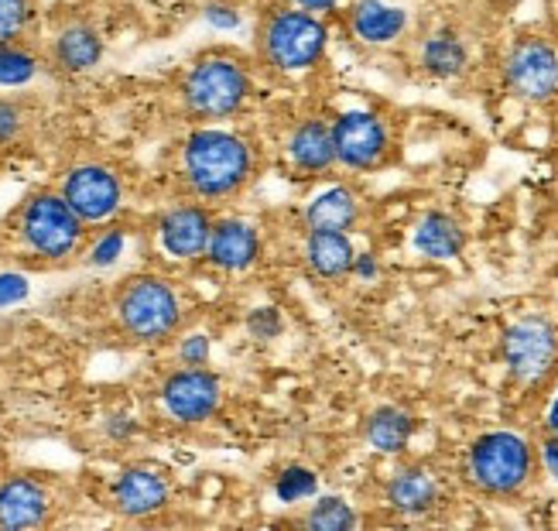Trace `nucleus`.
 I'll return each mask as SVG.
<instances>
[{"label":"nucleus","mask_w":558,"mask_h":531,"mask_svg":"<svg viewBox=\"0 0 558 531\" xmlns=\"http://www.w3.org/2000/svg\"><path fill=\"white\" fill-rule=\"evenodd\" d=\"M257 176V148L247 134L223 124H196L179 144V182L206 206L244 196Z\"/></svg>","instance_id":"obj_1"},{"label":"nucleus","mask_w":558,"mask_h":531,"mask_svg":"<svg viewBox=\"0 0 558 531\" xmlns=\"http://www.w3.org/2000/svg\"><path fill=\"white\" fill-rule=\"evenodd\" d=\"M332 48V21L284 0L264 8L254 28V59L278 80H299L319 69Z\"/></svg>","instance_id":"obj_2"},{"label":"nucleus","mask_w":558,"mask_h":531,"mask_svg":"<svg viewBox=\"0 0 558 531\" xmlns=\"http://www.w3.org/2000/svg\"><path fill=\"white\" fill-rule=\"evenodd\" d=\"M175 93L192 124H223V120L244 113L254 100V62L230 48H209L182 69Z\"/></svg>","instance_id":"obj_3"},{"label":"nucleus","mask_w":558,"mask_h":531,"mask_svg":"<svg viewBox=\"0 0 558 531\" xmlns=\"http://www.w3.org/2000/svg\"><path fill=\"white\" fill-rule=\"evenodd\" d=\"M538 446L518 429H487L463 449V484L487 500H518L535 484Z\"/></svg>","instance_id":"obj_4"},{"label":"nucleus","mask_w":558,"mask_h":531,"mask_svg":"<svg viewBox=\"0 0 558 531\" xmlns=\"http://www.w3.org/2000/svg\"><path fill=\"white\" fill-rule=\"evenodd\" d=\"M113 319L128 340L141 347H158L179 336L185 323V302L175 281L155 271H141L120 281L113 292Z\"/></svg>","instance_id":"obj_5"},{"label":"nucleus","mask_w":558,"mask_h":531,"mask_svg":"<svg viewBox=\"0 0 558 531\" xmlns=\"http://www.w3.org/2000/svg\"><path fill=\"white\" fill-rule=\"evenodd\" d=\"M21 248L45 264H65L86 248V224L76 216L59 189H38L21 203L14 216Z\"/></svg>","instance_id":"obj_6"},{"label":"nucleus","mask_w":558,"mask_h":531,"mask_svg":"<svg viewBox=\"0 0 558 531\" xmlns=\"http://www.w3.org/2000/svg\"><path fill=\"white\" fill-rule=\"evenodd\" d=\"M500 89L524 107L558 100V45L542 32H521L504 45L497 59Z\"/></svg>","instance_id":"obj_7"},{"label":"nucleus","mask_w":558,"mask_h":531,"mask_svg":"<svg viewBox=\"0 0 558 531\" xmlns=\"http://www.w3.org/2000/svg\"><path fill=\"white\" fill-rule=\"evenodd\" d=\"M497 353L504 374L514 388H545L558 371V326L542 312L518 316L514 323L504 326Z\"/></svg>","instance_id":"obj_8"},{"label":"nucleus","mask_w":558,"mask_h":531,"mask_svg":"<svg viewBox=\"0 0 558 531\" xmlns=\"http://www.w3.org/2000/svg\"><path fill=\"white\" fill-rule=\"evenodd\" d=\"M332 141H336V161L343 172L367 176L377 172L395 152V131L391 120L374 107H347L332 117Z\"/></svg>","instance_id":"obj_9"},{"label":"nucleus","mask_w":558,"mask_h":531,"mask_svg":"<svg viewBox=\"0 0 558 531\" xmlns=\"http://www.w3.org/2000/svg\"><path fill=\"white\" fill-rule=\"evenodd\" d=\"M62 200L76 209L86 227H107L124 209V179L107 161H76L62 172Z\"/></svg>","instance_id":"obj_10"},{"label":"nucleus","mask_w":558,"mask_h":531,"mask_svg":"<svg viewBox=\"0 0 558 531\" xmlns=\"http://www.w3.org/2000/svg\"><path fill=\"white\" fill-rule=\"evenodd\" d=\"M158 405L165 419L175 425L196 429L216 419L223 408V381L209 367H175L168 371L158 384Z\"/></svg>","instance_id":"obj_11"},{"label":"nucleus","mask_w":558,"mask_h":531,"mask_svg":"<svg viewBox=\"0 0 558 531\" xmlns=\"http://www.w3.org/2000/svg\"><path fill=\"white\" fill-rule=\"evenodd\" d=\"M107 504L124 521H151L172 504V480L151 463H128L110 476Z\"/></svg>","instance_id":"obj_12"},{"label":"nucleus","mask_w":558,"mask_h":531,"mask_svg":"<svg viewBox=\"0 0 558 531\" xmlns=\"http://www.w3.org/2000/svg\"><path fill=\"white\" fill-rule=\"evenodd\" d=\"M442 473L425 460L398 463L384 480L380 500L401 521H422L442 508Z\"/></svg>","instance_id":"obj_13"},{"label":"nucleus","mask_w":558,"mask_h":531,"mask_svg":"<svg viewBox=\"0 0 558 531\" xmlns=\"http://www.w3.org/2000/svg\"><path fill=\"white\" fill-rule=\"evenodd\" d=\"M216 216L206 203L192 200V203H175L165 213H158L155 220V240L158 251L175 261V264H196L206 261V248L213 237Z\"/></svg>","instance_id":"obj_14"},{"label":"nucleus","mask_w":558,"mask_h":531,"mask_svg":"<svg viewBox=\"0 0 558 531\" xmlns=\"http://www.w3.org/2000/svg\"><path fill=\"white\" fill-rule=\"evenodd\" d=\"M48 65L65 80H83L96 72L107 59V38L100 24L89 17H65L59 28L48 35Z\"/></svg>","instance_id":"obj_15"},{"label":"nucleus","mask_w":558,"mask_h":531,"mask_svg":"<svg viewBox=\"0 0 558 531\" xmlns=\"http://www.w3.org/2000/svg\"><path fill=\"white\" fill-rule=\"evenodd\" d=\"M56 521V491L35 473L0 476V531H35Z\"/></svg>","instance_id":"obj_16"},{"label":"nucleus","mask_w":558,"mask_h":531,"mask_svg":"<svg viewBox=\"0 0 558 531\" xmlns=\"http://www.w3.org/2000/svg\"><path fill=\"white\" fill-rule=\"evenodd\" d=\"M347 35L371 52H387L408 38L411 32V11L391 0H350L343 11Z\"/></svg>","instance_id":"obj_17"},{"label":"nucleus","mask_w":558,"mask_h":531,"mask_svg":"<svg viewBox=\"0 0 558 531\" xmlns=\"http://www.w3.org/2000/svg\"><path fill=\"white\" fill-rule=\"evenodd\" d=\"M284 161L291 172L302 179H323L336 172V141H332V120L323 113H305L284 134Z\"/></svg>","instance_id":"obj_18"},{"label":"nucleus","mask_w":558,"mask_h":531,"mask_svg":"<svg viewBox=\"0 0 558 531\" xmlns=\"http://www.w3.org/2000/svg\"><path fill=\"white\" fill-rule=\"evenodd\" d=\"M260 254H264V240L257 224L244 220V216H216L206 248V264L213 271H220L227 278L247 275L260 264Z\"/></svg>","instance_id":"obj_19"},{"label":"nucleus","mask_w":558,"mask_h":531,"mask_svg":"<svg viewBox=\"0 0 558 531\" xmlns=\"http://www.w3.org/2000/svg\"><path fill=\"white\" fill-rule=\"evenodd\" d=\"M415 65L432 83H463L473 69V45L452 24H439L415 41Z\"/></svg>","instance_id":"obj_20"},{"label":"nucleus","mask_w":558,"mask_h":531,"mask_svg":"<svg viewBox=\"0 0 558 531\" xmlns=\"http://www.w3.org/2000/svg\"><path fill=\"white\" fill-rule=\"evenodd\" d=\"M470 233L449 209H425L411 227V251L432 264H452L466 254Z\"/></svg>","instance_id":"obj_21"},{"label":"nucleus","mask_w":558,"mask_h":531,"mask_svg":"<svg viewBox=\"0 0 558 531\" xmlns=\"http://www.w3.org/2000/svg\"><path fill=\"white\" fill-rule=\"evenodd\" d=\"M363 220V200L356 185L350 182H332L312 192L308 203L302 206V227L305 230H339L353 233Z\"/></svg>","instance_id":"obj_22"},{"label":"nucleus","mask_w":558,"mask_h":531,"mask_svg":"<svg viewBox=\"0 0 558 531\" xmlns=\"http://www.w3.org/2000/svg\"><path fill=\"white\" fill-rule=\"evenodd\" d=\"M418 436V415L404 405H377L374 412H367L363 419V443H367L371 452L387 456V460H398L411 449Z\"/></svg>","instance_id":"obj_23"},{"label":"nucleus","mask_w":558,"mask_h":531,"mask_svg":"<svg viewBox=\"0 0 558 531\" xmlns=\"http://www.w3.org/2000/svg\"><path fill=\"white\" fill-rule=\"evenodd\" d=\"M353 237L339 230H305L302 264L315 281H347L353 275Z\"/></svg>","instance_id":"obj_24"},{"label":"nucleus","mask_w":558,"mask_h":531,"mask_svg":"<svg viewBox=\"0 0 558 531\" xmlns=\"http://www.w3.org/2000/svg\"><path fill=\"white\" fill-rule=\"evenodd\" d=\"M45 56L32 45V38L24 41H4L0 45V89L4 93H21L38 83L41 69H45Z\"/></svg>","instance_id":"obj_25"},{"label":"nucleus","mask_w":558,"mask_h":531,"mask_svg":"<svg viewBox=\"0 0 558 531\" xmlns=\"http://www.w3.org/2000/svg\"><path fill=\"white\" fill-rule=\"evenodd\" d=\"M308 531H353L360 524V515L343 494H315L308 500L305 515L299 518Z\"/></svg>","instance_id":"obj_26"},{"label":"nucleus","mask_w":558,"mask_h":531,"mask_svg":"<svg viewBox=\"0 0 558 531\" xmlns=\"http://www.w3.org/2000/svg\"><path fill=\"white\" fill-rule=\"evenodd\" d=\"M271 491H275V500L288 504V508L291 504H308L315 494H319V473L305 463H288L278 470Z\"/></svg>","instance_id":"obj_27"},{"label":"nucleus","mask_w":558,"mask_h":531,"mask_svg":"<svg viewBox=\"0 0 558 531\" xmlns=\"http://www.w3.org/2000/svg\"><path fill=\"white\" fill-rule=\"evenodd\" d=\"M38 28V0H0V45L24 41Z\"/></svg>","instance_id":"obj_28"},{"label":"nucleus","mask_w":558,"mask_h":531,"mask_svg":"<svg viewBox=\"0 0 558 531\" xmlns=\"http://www.w3.org/2000/svg\"><path fill=\"white\" fill-rule=\"evenodd\" d=\"M124 251H128V230L117 227V224H107L100 233L89 240V248L83 251V261L96 271H107L120 257H124Z\"/></svg>","instance_id":"obj_29"},{"label":"nucleus","mask_w":558,"mask_h":531,"mask_svg":"<svg viewBox=\"0 0 558 531\" xmlns=\"http://www.w3.org/2000/svg\"><path fill=\"white\" fill-rule=\"evenodd\" d=\"M244 329L254 343H275L284 336L288 323H284V312L278 305H254L244 316Z\"/></svg>","instance_id":"obj_30"},{"label":"nucleus","mask_w":558,"mask_h":531,"mask_svg":"<svg viewBox=\"0 0 558 531\" xmlns=\"http://www.w3.org/2000/svg\"><path fill=\"white\" fill-rule=\"evenodd\" d=\"M28 131V104L17 93H0V148H11Z\"/></svg>","instance_id":"obj_31"},{"label":"nucleus","mask_w":558,"mask_h":531,"mask_svg":"<svg viewBox=\"0 0 558 531\" xmlns=\"http://www.w3.org/2000/svg\"><path fill=\"white\" fill-rule=\"evenodd\" d=\"M203 24L216 35H236L244 28V11H240V4H233V0H206Z\"/></svg>","instance_id":"obj_32"},{"label":"nucleus","mask_w":558,"mask_h":531,"mask_svg":"<svg viewBox=\"0 0 558 531\" xmlns=\"http://www.w3.org/2000/svg\"><path fill=\"white\" fill-rule=\"evenodd\" d=\"M213 357V336L209 333H185L175 343V360L182 367H209Z\"/></svg>","instance_id":"obj_33"},{"label":"nucleus","mask_w":558,"mask_h":531,"mask_svg":"<svg viewBox=\"0 0 558 531\" xmlns=\"http://www.w3.org/2000/svg\"><path fill=\"white\" fill-rule=\"evenodd\" d=\"M100 432H104V439L113 446H131L141 436V422L131 412H107L100 422Z\"/></svg>","instance_id":"obj_34"},{"label":"nucleus","mask_w":558,"mask_h":531,"mask_svg":"<svg viewBox=\"0 0 558 531\" xmlns=\"http://www.w3.org/2000/svg\"><path fill=\"white\" fill-rule=\"evenodd\" d=\"M32 295V278L24 271H0V312L28 302Z\"/></svg>","instance_id":"obj_35"},{"label":"nucleus","mask_w":558,"mask_h":531,"mask_svg":"<svg viewBox=\"0 0 558 531\" xmlns=\"http://www.w3.org/2000/svg\"><path fill=\"white\" fill-rule=\"evenodd\" d=\"M380 257L374 254V251H356V257H353V275L350 278H356V281H377L380 278Z\"/></svg>","instance_id":"obj_36"},{"label":"nucleus","mask_w":558,"mask_h":531,"mask_svg":"<svg viewBox=\"0 0 558 531\" xmlns=\"http://www.w3.org/2000/svg\"><path fill=\"white\" fill-rule=\"evenodd\" d=\"M538 463H542V473L558 484V439L555 436H542L538 443Z\"/></svg>","instance_id":"obj_37"},{"label":"nucleus","mask_w":558,"mask_h":531,"mask_svg":"<svg viewBox=\"0 0 558 531\" xmlns=\"http://www.w3.org/2000/svg\"><path fill=\"white\" fill-rule=\"evenodd\" d=\"M284 4L312 11V14H323V17H336V14H343L347 0H284Z\"/></svg>","instance_id":"obj_38"},{"label":"nucleus","mask_w":558,"mask_h":531,"mask_svg":"<svg viewBox=\"0 0 558 531\" xmlns=\"http://www.w3.org/2000/svg\"><path fill=\"white\" fill-rule=\"evenodd\" d=\"M542 425H545V436H555L558 439V395L548 401L545 415H542Z\"/></svg>","instance_id":"obj_39"},{"label":"nucleus","mask_w":558,"mask_h":531,"mask_svg":"<svg viewBox=\"0 0 558 531\" xmlns=\"http://www.w3.org/2000/svg\"><path fill=\"white\" fill-rule=\"evenodd\" d=\"M0 443H4V419H0Z\"/></svg>","instance_id":"obj_40"}]
</instances>
